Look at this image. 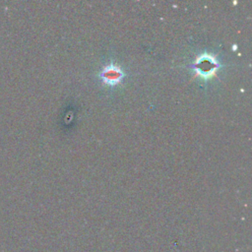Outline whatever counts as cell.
Here are the masks:
<instances>
[{
	"label": "cell",
	"instance_id": "6da1fadb",
	"mask_svg": "<svg viewBox=\"0 0 252 252\" xmlns=\"http://www.w3.org/2000/svg\"><path fill=\"white\" fill-rule=\"evenodd\" d=\"M218 67H219V64L216 61L215 57L208 54L200 55L196 59V62L194 63V68L196 73L205 79H208L214 76L216 69Z\"/></svg>",
	"mask_w": 252,
	"mask_h": 252
},
{
	"label": "cell",
	"instance_id": "7a4b0ae2",
	"mask_svg": "<svg viewBox=\"0 0 252 252\" xmlns=\"http://www.w3.org/2000/svg\"><path fill=\"white\" fill-rule=\"evenodd\" d=\"M104 84L108 86H115L119 84L123 78V72L115 65H108L99 74Z\"/></svg>",
	"mask_w": 252,
	"mask_h": 252
}]
</instances>
